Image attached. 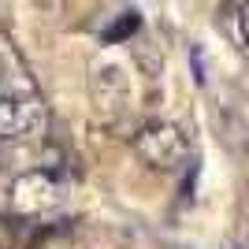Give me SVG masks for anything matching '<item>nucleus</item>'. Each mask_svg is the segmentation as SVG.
Segmentation results:
<instances>
[{
	"mask_svg": "<svg viewBox=\"0 0 249 249\" xmlns=\"http://www.w3.org/2000/svg\"><path fill=\"white\" fill-rule=\"evenodd\" d=\"M89 101H93L101 123H115L130 108V86H126L123 67H115V63L93 67V74H89Z\"/></svg>",
	"mask_w": 249,
	"mask_h": 249,
	"instance_id": "nucleus-3",
	"label": "nucleus"
},
{
	"mask_svg": "<svg viewBox=\"0 0 249 249\" xmlns=\"http://www.w3.org/2000/svg\"><path fill=\"white\" fill-rule=\"evenodd\" d=\"M134 153L142 164H149L153 171H175L186 164L190 142L175 123L167 119H149L134 130Z\"/></svg>",
	"mask_w": 249,
	"mask_h": 249,
	"instance_id": "nucleus-1",
	"label": "nucleus"
},
{
	"mask_svg": "<svg viewBox=\"0 0 249 249\" xmlns=\"http://www.w3.org/2000/svg\"><path fill=\"white\" fill-rule=\"evenodd\" d=\"M8 201L11 212H19V216H45L63 205V182L52 171H26L11 182Z\"/></svg>",
	"mask_w": 249,
	"mask_h": 249,
	"instance_id": "nucleus-2",
	"label": "nucleus"
},
{
	"mask_svg": "<svg viewBox=\"0 0 249 249\" xmlns=\"http://www.w3.org/2000/svg\"><path fill=\"white\" fill-rule=\"evenodd\" d=\"M138 26H142V19H138V11H123V15H119V19H115L112 26H108V30L101 34V37H104L108 45H115V41H126L130 34H138Z\"/></svg>",
	"mask_w": 249,
	"mask_h": 249,
	"instance_id": "nucleus-5",
	"label": "nucleus"
},
{
	"mask_svg": "<svg viewBox=\"0 0 249 249\" xmlns=\"http://www.w3.org/2000/svg\"><path fill=\"white\" fill-rule=\"evenodd\" d=\"M0 249H11V223L0 216Z\"/></svg>",
	"mask_w": 249,
	"mask_h": 249,
	"instance_id": "nucleus-7",
	"label": "nucleus"
},
{
	"mask_svg": "<svg viewBox=\"0 0 249 249\" xmlns=\"http://www.w3.org/2000/svg\"><path fill=\"white\" fill-rule=\"evenodd\" d=\"M67 249H74V246H67Z\"/></svg>",
	"mask_w": 249,
	"mask_h": 249,
	"instance_id": "nucleus-9",
	"label": "nucleus"
},
{
	"mask_svg": "<svg viewBox=\"0 0 249 249\" xmlns=\"http://www.w3.org/2000/svg\"><path fill=\"white\" fill-rule=\"evenodd\" d=\"M234 26H238V41L249 49V0L238 4V15H234Z\"/></svg>",
	"mask_w": 249,
	"mask_h": 249,
	"instance_id": "nucleus-6",
	"label": "nucleus"
},
{
	"mask_svg": "<svg viewBox=\"0 0 249 249\" xmlns=\"http://www.w3.org/2000/svg\"><path fill=\"white\" fill-rule=\"evenodd\" d=\"M0 82H4V60H0Z\"/></svg>",
	"mask_w": 249,
	"mask_h": 249,
	"instance_id": "nucleus-8",
	"label": "nucleus"
},
{
	"mask_svg": "<svg viewBox=\"0 0 249 249\" xmlns=\"http://www.w3.org/2000/svg\"><path fill=\"white\" fill-rule=\"evenodd\" d=\"M45 126V108L26 93H0V142H22Z\"/></svg>",
	"mask_w": 249,
	"mask_h": 249,
	"instance_id": "nucleus-4",
	"label": "nucleus"
}]
</instances>
